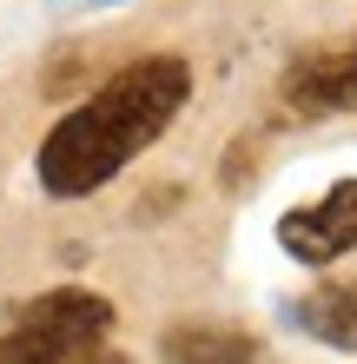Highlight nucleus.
Segmentation results:
<instances>
[{"label": "nucleus", "mask_w": 357, "mask_h": 364, "mask_svg": "<svg viewBox=\"0 0 357 364\" xmlns=\"http://www.w3.org/2000/svg\"><path fill=\"white\" fill-rule=\"evenodd\" d=\"M185 100H192V67L179 53H145L133 67H119L40 139V186L53 199L99 192L185 113Z\"/></svg>", "instance_id": "obj_1"}, {"label": "nucleus", "mask_w": 357, "mask_h": 364, "mask_svg": "<svg viewBox=\"0 0 357 364\" xmlns=\"http://www.w3.org/2000/svg\"><path fill=\"white\" fill-rule=\"evenodd\" d=\"M113 305L87 285L40 291L13 311V325L0 331V364H79L106 345Z\"/></svg>", "instance_id": "obj_2"}, {"label": "nucleus", "mask_w": 357, "mask_h": 364, "mask_svg": "<svg viewBox=\"0 0 357 364\" xmlns=\"http://www.w3.org/2000/svg\"><path fill=\"white\" fill-rule=\"evenodd\" d=\"M278 106L285 119H331V113H357V27L344 40L304 47L291 67L278 73Z\"/></svg>", "instance_id": "obj_3"}, {"label": "nucleus", "mask_w": 357, "mask_h": 364, "mask_svg": "<svg viewBox=\"0 0 357 364\" xmlns=\"http://www.w3.org/2000/svg\"><path fill=\"white\" fill-rule=\"evenodd\" d=\"M278 245L298 265H338L357 245V179H338L324 199H311V205H291L278 219Z\"/></svg>", "instance_id": "obj_4"}, {"label": "nucleus", "mask_w": 357, "mask_h": 364, "mask_svg": "<svg viewBox=\"0 0 357 364\" xmlns=\"http://www.w3.org/2000/svg\"><path fill=\"white\" fill-rule=\"evenodd\" d=\"M291 325L331 351H357V278H324L304 298H291Z\"/></svg>", "instance_id": "obj_5"}, {"label": "nucleus", "mask_w": 357, "mask_h": 364, "mask_svg": "<svg viewBox=\"0 0 357 364\" xmlns=\"http://www.w3.org/2000/svg\"><path fill=\"white\" fill-rule=\"evenodd\" d=\"M159 358L165 364H265V345L238 325H205V318H192V325H172L159 338Z\"/></svg>", "instance_id": "obj_6"}, {"label": "nucleus", "mask_w": 357, "mask_h": 364, "mask_svg": "<svg viewBox=\"0 0 357 364\" xmlns=\"http://www.w3.org/2000/svg\"><path fill=\"white\" fill-rule=\"evenodd\" d=\"M79 364H126L119 351H93V358H79Z\"/></svg>", "instance_id": "obj_7"}]
</instances>
